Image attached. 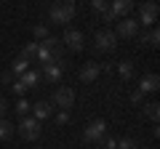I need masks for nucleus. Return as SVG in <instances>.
Here are the masks:
<instances>
[{
  "mask_svg": "<svg viewBox=\"0 0 160 149\" xmlns=\"http://www.w3.org/2000/svg\"><path fill=\"white\" fill-rule=\"evenodd\" d=\"M22 59H27L29 64H35L38 61V43H27V46L22 48V53H19Z\"/></svg>",
  "mask_w": 160,
  "mask_h": 149,
  "instance_id": "obj_19",
  "label": "nucleus"
},
{
  "mask_svg": "<svg viewBox=\"0 0 160 149\" xmlns=\"http://www.w3.org/2000/svg\"><path fill=\"white\" fill-rule=\"evenodd\" d=\"M75 13H78V6H75L72 0H62V3H53V6L48 8L51 24H69L75 19Z\"/></svg>",
  "mask_w": 160,
  "mask_h": 149,
  "instance_id": "obj_2",
  "label": "nucleus"
},
{
  "mask_svg": "<svg viewBox=\"0 0 160 149\" xmlns=\"http://www.w3.org/2000/svg\"><path fill=\"white\" fill-rule=\"evenodd\" d=\"M27 69H29V61H27V59H22V56L13 59V64H11V74H16V77H19V74H24Z\"/></svg>",
  "mask_w": 160,
  "mask_h": 149,
  "instance_id": "obj_20",
  "label": "nucleus"
},
{
  "mask_svg": "<svg viewBox=\"0 0 160 149\" xmlns=\"http://www.w3.org/2000/svg\"><path fill=\"white\" fill-rule=\"evenodd\" d=\"M144 115H147L152 123H158V117H160V104H158V101H149V104H144Z\"/></svg>",
  "mask_w": 160,
  "mask_h": 149,
  "instance_id": "obj_21",
  "label": "nucleus"
},
{
  "mask_svg": "<svg viewBox=\"0 0 160 149\" xmlns=\"http://www.w3.org/2000/svg\"><path fill=\"white\" fill-rule=\"evenodd\" d=\"M118 74L123 77V80H131L133 77V61H128V59L118 61Z\"/></svg>",
  "mask_w": 160,
  "mask_h": 149,
  "instance_id": "obj_18",
  "label": "nucleus"
},
{
  "mask_svg": "<svg viewBox=\"0 0 160 149\" xmlns=\"http://www.w3.org/2000/svg\"><path fill=\"white\" fill-rule=\"evenodd\" d=\"M72 104H75V91H72V88L62 85V88H56V91H53L51 107H59V112H69V109H72Z\"/></svg>",
  "mask_w": 160,
  "mask_h": 149,
  "instance_id": "obj_4",
  "label": "nucleus"
},
{
  "mask_svg": "<svg viewBox=\"0 0 160 149\" xmlns=\"http://www.w3.org/2000/svg\"><path fill=\"white\" fill-rule=\"evenodd\" d=\"M158 88H160V74L149 72V74H144L142 80H139V88H136V91L144 96V93H155Z\"/></svg>",
  "mask_w": 160,
  "mask_h": 149,
  "instance_id": "obj_13",
  "label": "nucleus"
},
{
  "mask_svg": "<svg viewBox=\"0 0 160 149\" xmlns=\"http://www.w3.org/2000/svg\"><path fill=\"white\" fill-rule=\"evenodd\" d=\"M13 133H16V125L11 120H6V117H0V141H8Z\"/></svg>",
  "mask_w": 160,
  "mask_h": 149,
  "instance_id": "obj_17",
  "label": "nucleus"
},
{
  "mask_svg": "<svg viewBox=\"0 0 160 149\" xmlns=\"http://www.w3.org/2000/svg\"><path fill=\"white\" fill-rule=\"evenodd\" d=\"M131 101H133V104H142V101H144V96H142L139 91H133V93H131Z\"/></svg>",
  "mask_w": 160,
  "mask_h": 149,
  "instance_id": "obj_29",
  "label": "nucleus"
},
{
  "mask_svg": "<svg viewBox=\"0 0 160 149\" xmlns=\"http://www.w3.org/2000/svg\"><path fill=\"white\" fill-rule=\"evenodd\" d=\"M38 83H40V72L29 67L24 74H19L16 80H13V85H11V88H13V93H16V96H24V93H27L29 88H35Z\"/></svg>",
  "mask_w": 160,
  "mask_h": 149,
  "instance_id": "obj_3",
  "label": "nucleus"
},
{
  "mask_svg": "<svg viewBox=\"0 0 160 149\" xmlns=\"http://www.w3.org/2000/svg\"><path fill=\"white\" fill-rule=\"evenodd\" d=\"M16 131H19V136L24 138V141H38V136H40V123L35 120V117H22V123L16 125Z\"/></svg>",
  "mask_w": 160,
  "mask_h": 149,
  "instance_id": "obj_5",
  "label": "nucleus"
},
{
  "mask_svg": "<svg viewBox=\"0 0 160 149\" xmlns=\"http://www.w3.org/2000/svg\"><path fill=\"white\" fill-rule=\"evenodd\" d=\"M64 53H67V48H64L62 40H59V37H53V35H48L43 43H38V61H40V64L64 61Z\"/></svg>",
  "mask_w": 160,
  "mask_h": 149,
  "instance_id": "obj_1",
  "label": "nucleus"
},
{
  "mask_svg": "<svg viewBox=\"0 0 160 149\" xmlns=\"http://www.w3.org/2000/svg\"><path fill=\"white\" fill-rule=\"evenodd\" d=\"M136 35H139V22H136V19L126 16V19H120V22H118V32H115V37H136Z\"/></svg>",
  "mask_w": 160,
  "mask_h": 149,
  "instance_id": "obj_11",
  "label": "nucleus"
},
{
  "mask_svg": "<svg viewBox=\"0 0 160 149\" xmlns=\"http://www.w3.org/2000/svg\"><path fill=\"white\" fill-rule=\"evenodd\" d=\"M6 112H8V101H6V99H3V96H0V117L6 115Z\"/></svg>",
  "mask_w": 160,
  "mask_h": 149,
  "instance_id": "obj_30",
  "label": "nucleus"
},
{
  "mask_svg": "<svg viewBox=\"0 0 160 149\" xmlns=\"http://www.w3.org/2000/svg\"><path fill=\"white\" fill-rule=\"evenodd\" d=\"M104 136H107V123L104 120H91L86 125V131H83V138L88 144H102Z\"/></svg>",
  "mask_w": 160,
  "mask_h": 149,
  "instance_id": "obj_6",
  "label": "nucleus"
},
{
  "mask_svg": "<svg viewBox=\"0 0 160 149\" xmlns=\"http://www.w3.org/2000/svg\"><path fill=\"white\" fill-rule=\"evenodd\" d=\"M118 149H136V141L133 138H118Z\"/></svg>",
  "mask_w": 160,
  "mask_h": 149,
  "instance_id": "obj_25",
  "label": "nucleus"
},
{
  "mask_svg": "<svg viewBox=\"0 0 160 149\" xmlns=\"http://www.w3.org/2000/svg\"><path fill=\"white\" fill-rule=\"evenodd\" d=\"M158 13H160L158 3H144V6L139 8V19H136V22H139V24H144V27H149V24L158 22Z\"/></svg>",
  "mask_w": 160,
  "mask_h": 149,
  "instance_id": "obj_12",
  "label": "nucleus"
},
{
  "mask_svg": "<svg viewBox=\"0 0 160 149\" xmlns=\"http://www.w3.org/2000/svg\"><path fill=\"white\" fill-rule=\"evenodd\" d=\"M0 80L6 83V85H13V74H11V72H3V77H0Z\"/></svg>",
  "mask_w": 160,
  "mask_h": 149,
  "instance_id": "obj_28",
  "label": "nucleus"
},
{
  "mask_svg": "<svg viewBox=\"0 0 160 149\" xmlns=\"http://www.w3.org/2000/svg\"><path fill=\"white\" fill-rule=\"evenodd\" d=\"M83 32L80 29H72V27H67L64 29V35H62V46L67 48V51H83Z\"/></svg>",
  "mask_w": 160,
  "mask_h": 149,
  "instance_id": "obj_8",
  "label": "nucleus"
},
{
  "mask_svg": "<svg viewBox=\"0 0 160 149\" xmlns=\"http://www.w3.org/2000/svg\"><path fill=\"white\" fill-rule=\"evenodd\" d=\"M139 43H142V46H149V48H155V46L160 43V32H158V29L142 32V35H139Z\"/></svg>",
  "mask_w": 160,
  "mask_h": 149,
  "instance_id": "obj_16",
  "label": "nucleus"
},
{
  "mask_svg": "<svg viewBox=\"0 0 160 149\" xmlns=\"http://www.w3.org/2000/svg\"><path fill=\"white\" fill-rule=\"evenodd\" d=\"M53 120H56V125H67V123H69V112H56Z\"/></svg>",
  "mask_w": 160,
  "mask_h": 149,
  "instance_id": "obj_27",
  "label": "nucleus"
},
{
  "mask_svg": "<svg viewBox=\"0 0 160 149\" xmlns=\"http://www.w3.org/2000/svg\"><path fill=\"white\" fill-rule=\"evenodd\" d=\"M102 69H104V64H99V61H88V64H83L80 67V72H78V77H80V83H93L102 74Z\"/></svg>",
  "mask_w": 160,
  "mask_h": 149,
  "instance_id": "obj_9",
  "label": "nucleus"
},
{
  "mask_svg": "<svg viewBox=\"0 0 160 149\" xmlns=\"http://www.w3.org/2000/svg\"><path fill=\"white\" fill-rule=\"evenodd\" d=\"M51 115H53V107H51V101H35V104H32V117H35L38 123L48 120Z\"/></svg>",
  "mask_w": 160,
  "mask_h": 149,
  "instance_id": "obj_14",
  "label": "nucleus"
},
{
  "mask_svg": "<svg viewBox=\"0 0 160 149\" xmlns=\"http://www.w3.org/2000/svg\"><path fill=\"white\" fill-rule=\"evenodd\" d=\"M91 8H93L96 13H102V16H104V13L109 11V3H104V0H93V3H91Z\"/></svg>",
  "mask_w": 160,
  "mask_h": 149,
  "instance_id": "obj_24",
  "label": "nucleus"
},
{
  "mask_svg": "<svg viewBox=\"0 0 160 149\" xmlns=\"http://www.w3.org/2000/svg\"><path fill=\"white\" fill-rule=\"evenodd\" d=\"M115 46H118V37H115V32H109V29L96 32V37H93V48H96L99 53H112Z\"/></svg>",
  "mask_w": 160,
  "mask_h": 149,
  "instance_id": "obj_7",
  "label": "nucleus"
},
{
  "mask_svg": "<svg viewBox=\"0 0 160 149\" xmlns=\"http://www.w3.org/2000/svg\"><path fill=\"white\" fill-rule=\"evenodd\" d=\"M102 149H118V138L115 136H104L102 138Z\"/></svg>",
  "mask_w": 160,
  "mask_h": 149,
  "instance_id": "obj_26",
  "label": "nucleus"
},
{
  "mask_svg": "<svg viewBox=\"0 0 160 149\" xmlns=\"http://www.w3.org/2000/svg\"><path fill=\"white\" fill-rule=\"evenodd\" d=\"M29 112H32V104H29L27 99H19L16 101V115L19 117H29Z\"/></svg>",
  "mask_w": 160,
  "mask_h": 149,
  "instance_id": "obj_22",
  "label": "nucleus"
},
{
  "mask_svg": "<svg viewBox=\"0 0 160 149\" xmlns=\"http://www.w3.org/2000/svg\"><path fill=\"white\" fill-rule=\"evenodd\" d=\"M64 74V61H51V64H43V74L40 80H48V83H59Z\"/></svg>",
  "mask_w": 160,
  "mask_h": 149,
  "instance_id": "obj_10",
  "label": "nucleus"
},
{
  "mask_svg": "<svg viewBox=\"0 0 160 149\" xmlns=\"http://www.w3.org/2000/svg\"><path fill=\"white\" fill-rule=\"evenodd\" d=\"M109 11H112V16L120 22V19H126L128 13L133 11V3H131V0H115L112 6H109Z\"/></svg>",
  "mask_w": 160,
  "mask_h": 149,
  "instance_id": "obj_15",
  "label": "nucleus"
},
{
  "mask_svg": "<svg viewBox=\"0 0 160 149\" xmlns=\"http://www.w3.org/2000/svg\"><path fill=\"white\" fill-rule=\"evenodd\" d=\"M32 35H35V43H43V40H46V37H48V27H46V24H38V27H35L32 29Z\"/></svg>",
  "mask_w": 160,
  "mask_h": 149,
  "instance_id": "obj_23",
  "label": "nucleus"
}]
</instances>
